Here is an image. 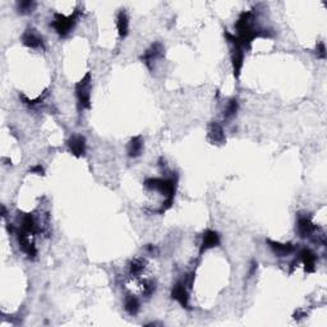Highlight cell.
<instances>
[{
    "label": "cell",
    "instance_id": "8",
    "mask_svg": "<svg viewBox=\"0 0 327 327\" xmlns=\"http://www.w3.org/2000/svg\"><path fill=\"white\" fill-rule=\"evenodd\" d=\"M162 55H164L162 44H160V42H155V44L151 45V47L148 49V50H146V53L142 55L141 59H142V61L146 64L147 68L152 70L153 61L157 60V59L161 58Z\"/></svg>",
    "mask_w": 327,
    "mask_h": 327
},
{
    "label": "cell",
    "instance_id": "3",
    "mask_svg": "<svg viewBox=\"0 0 327 327\" xmlns=\"http://www.w3.org/2000/svg\"><path fill=\"white\" fill-rule=\"evenodd\" d=\"M79 14L80 12L78 11V9L72 14V16H69V17H65L64 14L55 13L54 14V20L53 22H51V26H53L55 32L60 37L68 36L70 31L74 28L75 23H77L78 18H79Z\"/></svg>",
    "mask_w": 327,
    "mask_h": 327
},
{
    "label": "cell",
    "instance_id": "18",
    "mask_svg": "<svg viewBox=\"0 0 327 327\" xmlns=\"http://www.w3.org/2000/svg\"><path fill=\"white\" fill-rule=\"evenodd\" d=\"M47 95H49V94H47V90H46V91H45L42 95H40V96L37 97V99H34V100H30V99H28V97L26 96V95L20 94V100L22 101L23 105L28 106V108L35 109V108H37V106H41L42 104H44V101H45V99H46V97H47Z\"/></svg>",
    "mask_w": 327,
    "mask_h": 327
},
{
    "label": "cell",
    "instance_id": "9",
    "mask_svg": "<svg viewBox=\"0 0 327 327\" xmlns=\"http://www.w3.org/2000/svg\"><path fill=\"white\" fill-rule=\"evenodd\" d=\"M207 138L208 141L212 142L214 144H222L225 143V133L224 128L220 123L211 122L207 125Z\"/></svg>",
    "mask_w": 327,
    "mask_h": 327
},
{
    "label": "cell",
    "instance_id": "25",
    "mask_svg": "<svg viewBox=\"0 0 327 327\" xmlns=\"http://www.w3.org/2000/svg\"><path fill=\"white\" fill-rule=\"evenodd\" d=\"M146 251L150 253L152 257H156L158 255V248L156 246H152V244H147L146 246Z\"/></svg>",
    "mask_w": 327,
    "mask_h": 327
},
{
    "label": "cell",
    "instance_id": "1",
    "mask_svg": "<svg viewBox=\"0 0 327 327\" xmlns=\"http://www.w3.org/2000/svg\"><path fill=\"white\" fill-rule=\"evenodd\" d=\"M177 183L178 178L174 175L170 178H148L144 181V187L150 191H157L160 193L165 194V198H173L175 197V192H177Z\"/></svg>",
    "mask_w": 327,
    "mask_h": 327
},
{
    "label": "cell",
    "instance_id": "13",
    "mask_svg": "<svg viewBox=\"0 0 327 327\" xmlns=\"http://www.w3.org/2000/svg\"><path fill=\"white\" fill-rule=\"evenodd\" d=\"M220 246V235L217 231L215 230H206L202 235V243H201L200 253L202 255L206 251L211 250V248L219 247Z\"/></svg>",
    "mask_w": 327,
    "mask_h": 327
},
{
    "label": "cell",
    "instance_id": "10",
    "mask_svg": "<svg viewBox=\"0 0 327 327\" xmlns=\"http://www.w3.org/2000/svg\"><path fill=\"white\" fill-rule=\"evenodd\" d=\"M298 256H299L298 258L302 261L303 266H304V270L308 272V274H312V272L316 271L317 256L313 251L309 250V248H302Z\"/></svg>",
    "mask_w": 327,
    "mask_h": 327
},
{
    "label": "cell",
    "instance_id": "23",
    "mask_svg": "<svg viewBox=\"0 0 327 327\" xmlns=\"http://www.w3.org/2000/svg\"><path fill=\"white\" fill-rule=\"evenodd\" d=\"M316 54L318 58L326 59V46H324L323 42H319L316 47Z\"/></svg>",
    "mask_w": 327,
    "mask_h": 327
},
{
    "label": "cell",
    "instance_id": "2",
    "mask_svg": "<svg viewBox=\"0 0 327 327\" xmlns=\"http://www.w3.org/2000/svg\"><path fill=\"white\" fill-rule=\"evenodd\" d=\"M91 73L87 72L85 77L75 85V97L79 110L91 108Z\"/></svg>",
    "mask_w": 327,
    "mask_h": 327
},
{
    "label": "cell",
    "instance_id": "20",
    "mask_svg": "<svg viewBox=\"0 0 327 327\" xmlns=\"http://www.w3.org/2000/svg\"><path fill=\"white\" fill-rule=\"evenodd\" d=\"M144 267H146V261L143 258H134L129 262L128 265V269H129V274L133 275V276H137V275H141L143 272Z\"/></svg>",
    "mask_w": 327,
    "mask_h": 327
},
{
    "label": "cell",
    "instance_id": "24",
    "mask_svg": "<svg viewBox=\"0 0 327 327\" xmlns=\"http://www.w3.org/2000/svg\"><path fill=\"white\" fill-rule=\"evenodd\" d=\"M30 173H32V174L41 175V177H44V175H45V169H44V167H42L41 164H36L35 167L31 168Z\"/></svg>",
    "mask_w": 327,
    "mask_h": 327
},
{
    "label": "cell",
    "instance_id": "7",
    "mask_svg": "<svg viewBox=\"0 0 327 327\" xmlns=\"http://www.w3.org/2000/svg\"><path fill=\"white\" fill-rule=\"evenodd\" d=\"M68 148L75 157H82L86 155V138L80 134H73L67 141Z\"/></svg>",
    "mask_w": 327,
    "mask_h": 327
},
{
    "label": "cell",
    "instance_id": "5",
    "mask_svg": "<svg viewBox=\"0 0 327 327\" xmlns=\"http://www.w3.org/2000/svg\"><path fill=\"white\" fill-rule=\"evenodd\" d=\"M172 298L177 300L183 308L188 309L189 308V293L188 286L186 285L184 281H178L172 289Z\"/></svg>",
    "mask_w": 327,
    "mask_h": 327
},
{
    "label": "cell",
    "instance_id": "11",
    "mask_svg": "<svg viewBox=\"0 0 327 327\" xmlns=\"http://www.w3.org/2000/svg\"><path fill=\"white\" fill-rule=\"evenodd\" d=\"M22 44L30 49L44 47V40L34 28H27L22 35Z\"/></svg>",
    "mask_w": 327,
    "mask_h": 327
},
{
    "label": "cell",
    "instance_id": "6",
    "mask_svg": "<svg viewBox=\"0 0 327 327\" xmlns=\"http://www.w3.org/2000/svg\"><path fill=\"white\" fill-rule=\"evenodd\" d=\"M297 229L298 234H299L300 238L303 239L310 238V236L314 235L317 231V226L312 222L310 217L307 216V215H300V216L298 217Z\"/></svg>",
    "mask_w": 327,
    "mask_h": 327
},
{
    "label": "cell",
    "instance_id": "4",
    "mask_svg": "<svg viewBox=\"0 0 327 327\" xmlns=\"http://www.w3.org/2000/svg\"><path fill=\"white\" fill-rule=\"evenodd\" d=\"M17 239H18V244H20V248L26 256H27L30 260H34L36 258L37 256V250L35 247L34 241H31L30 239V234L25 233L23 230H18L17 231Z\"/></svg>",
    "mask_w": 327,
    "mask_h": 327
},
{
    "label": "cell",
    "instance_id": "17",
    "mask_svg": "<svg viewBox=\"0 0 327 327\" xmlns=\"http://www.w3.org/2000/svg\"><path fill=\"white\" fill-rule=\"evenodd\" d=\"M124 309L127 310V313L130 316H136L141 309V303H139L138 298L134 295H127L124 299Z\"/></svg>",
    "mask_w": 327,
    "mask_h": 327
},
{
    "label": "cell",
    "instance_id": "16",
    "mask_svg": "<svg viewBox=\"0 0 327 327\" xmlns=\"http://www.w3.org/2000/svg\"><path fill=\"white\" fill-rule=\"evenodd\" d=\"M117 28L118 34L123 39L127 37L128 34H129V17H128V14L125 13L124 9H122L117 16Z\"/></svg>",
    "mask_w": 327,
    "mask_h": 327
},
{
    "label": "cell",
    "instance_id": "14",
    "mask_svg": "<svg viewBox=\"0 0 327 327\" xmlns=\"http://www.w3.org/2000/svg\"><path fill=\"white\" fill-rule=\"evenodd\" d=\"M142 151H143V139L141 136H136L133 138H130L127 146V153L130 158H136L141 156Z\"/></svg>",
    "mask_w": 327,
    "mask_h": 327
},
{
    "label": "cell",
    "instance_id": "21",
    "mask_svg": "<svg viewBox=\"0 0 327 327\" xmlns=\"http://www.w3.org/2000/svg\"><path fill=\"white\" fill-rule=\"evenodd\" d=\"M35 7H36V3L35 2H31V0H23V2H20L17 4V9L20 13L22 14H28L31 12H34Z\"/></svg>",
    "mask_w": 327,
    "mask_h": 327
},
{
    "label": "cell",
    "instance_id": "26",
    "mask_svg": "<svg viewBox=\"0 0 327 327\" xmlns=\"http://www.w3.org/2000/svg\"><path fill=\"white\" fill-rule=\"evenodd\" d=\"M305 316H307V313H305L304 310L298 309L297 312H295V313L293 314V318L294 319H300V318H303V317H305Z\"/></svg>",
    "mask_w": 327,
    "mask_h": 327
},
{
    "label": "cell",
    "instance_id": "12",
    "mask_svg": "<svg viewBox=\"0 0 327 327\" xmlns=\"http://www.w3.org/2000/svg\"><path fill=\"white\" fill-rule=\"evenodd\" d=\"M267 244L276 257H286L295 251V246L293 243H280V241L267 239Z\"/></svg>",
    "mask_w": 327,
    "mask_h": 327
},
{
    "label": "cell",
    "instance_id": "19",
    "mask_svg": "<svg viewBox=\"0 0 327 327\" xmlns=\"http://www.w3.org/2000/svg\"><path fill=\"white\" fill-rule=\"evenodd\" d=\"M239 109V103L236 99H230V100L226 103V106L224 109V119L225 120H231L236 115Z\"/></svg>",
    "mask_w": 327,
    "mask_h": 327
},
{
    "label": "cell",
    "instance_id": "15",
    "mask_svg": "<svg viewBox=\"0 0 327 327\" xmlns=\"http://www.w3.org/2000/svg\"><path fill=\"white\" fill-rule=\"evenodd\" d=\"M21 230H23L25 233L30 234V235H34V234L39 233L40 231L39 225H37L34 215L27 214L22 217V220H21Z\"/></svg>",
    "mask_w": 327,
    "mask_h": 327
},
{
    "label": "cell",
    "instance_id": "22",
    "mask_svg": "<svg viewBox=\"0 0 327 327\" xmlns=\"http://www.w3.org/2000/svg\"><path fill=\"white\" fill-rule=\"evenodd\" d=\"M156 291V281L152 280V279H148V280H144L143 286H142V294L144 297H151L153 293Z\"/></svg>",
    "mask_w": 327,
    "mask_h": 327
}]
</instances>
